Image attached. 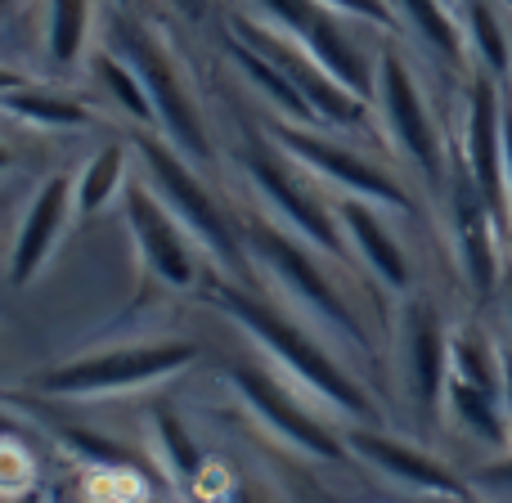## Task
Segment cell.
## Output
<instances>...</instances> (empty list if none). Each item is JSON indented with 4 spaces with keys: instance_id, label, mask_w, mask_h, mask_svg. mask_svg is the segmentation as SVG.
<instances>
[{
    "instance_id": "21",
    "label": "cell",
    "mask_w": 512,
    "mask_h": 503,
    "mask_svg": "<svg viewBox=\"0 0 512 503\" xmlns=\"http://www.w3.org/2000/svg\"><path fill=\"white\" fill-rule=\"evenodd\" d=\"M95 0H45V54L54 68H77L90 54Z\"/></svg>"
},
{
    "instance_id": "25",
    "label": "cell",
    "mask_w": 512,
    "mask_h": 503,
    "mask_svg": "<svg viewBox=\"0 0 512 503\" xmlns=\"http://www.w3.org/2000/svg\"><path fill=\"white\" fill-rule=\"evenodd\" d=\"M450 378L504 396V351L477 328H459L450 333Z\"/></svg>"
},
{
    "instance_id": "13",
    "label": "cell",
    "mask_w": 512,
    "mask_h": 503,
    "mask_svg": "<svg viewBox=\"0 0 512 503\" xmlns=\"http://www.w3.org/2000/svg\"><path fill=\"white\" fill-rule=\"evenodd\" d=\"M400 378L423 418H436L445 409L450 387V333L441 310L427 297H409L400 315Z\"/></svg>"
},
{
    "instance_id": "26",
    "label": "cell",
    "mask_w": 512,
    "mask_h": 503,
    "mask_svg": "<svg viewBox=\"0 0 512 503\" xmlns=\"http://www.w3.org/2000/svg\"><path fill=\"white\" fill-rule=\"evenodd\" d=\"M90 68H95L99 86H104L108 95H113V104L122 108L126 117H135L140 126H153V131H158V113H153L149 90H144L140 72H135L131 63L122 59V54H113L108 45H99V50L90 54Z\"/></svg>"
},
{
    "instance_id": "9",
    "label": "cell",
    "mask_w": 512,
    "mask_h": 503,
    "mask_svg": "<svg viewBox=\"0 0 512 503\" xmlns=\"http://www.w3.org/2000/svg\"><path fill=\"white\" fill-rule=\"evenodd\" d=\"M248 14L265 18L270 27H279L283 36L310 50L346 90H355L360 99L373 104V77H378V54H369L355 41L351 23L355 18L328 9L324 0H252Z\"/></svg>"
},
{
    "instance_id": "29",
    "label": "cell",
    "mask_w": 512,
    "mask_h": 503,
    "mask_svg": "<svg viewBox=\"0 0 512 503\" xmlns=\"http://www.w3.org/2000/svg\"><path fill=\"white\" fill-rule=\"evenodd\" d=\"M328 9L337 14L355 18V23H369V27H382V32H400V14L391 0H324Z\"/></svg>"
},
{
    "instance_id": "17",
    "label": "cell",
    "mask_w": 512,
    "mask_h": 503,
    "mask_svg": "<svg viewBox=\"0 0 512 503\" xmlns=\"http://www.w3.org/2000/svg\"><path fill=\"white\" fill-rule=\"evenodd\" d=\"M337 225L346 234V248L364 261V270L391 292H414V265H409L400 239L391 225L382 221V207L364 203V198H337L333 203Z\"/></svg>"
},
{
    "instance_id": "24",
    "label": "cell",
    "mask_w": 512,
    "mask_h": 503,
    "mask_svg": "<svg viewBox=\"0 0 512 503\" xmlns=\"http://www.w3.org/2000/svg\"><path fill=\"white\" fill-rule=\"evenodd\" d=\"M445 409H450V414L459 418V423L468 427L472 436H481V441H495V445H508L512 418H508L504 396H495V391H481V387H468V382L450 378V387H445Z\"/></svg>"
},
{
    "instance_id": "7",
    "label": "cell",
    "mask_w": 512,
    "mask_h": 503,
    "mask_svg": "<svg viewBox=\"0 0 512 503\" xmlns=\"http://www.w3.org/2000/svg\"><path fill=\"white\" fill-rule=\"evenodd\" d=\"M261 131L270 135V140L279 144V149L288 153L310 180L333 185L342 198H364V203L382 207V212H405V216L418 207L414 194H409L391 171H382L378 162H369L360 149H351V144L324 135L319 126H301V122H288V117H270Z\"/></svg>"
},
{
    "instance_id": "30",
    "label": "cell",
    "mask_w": 512,
    "mask_h": 503,
    "mask_svg": "<svg viewBox=\"0 0 512 503\" xmlns=\"http://www.w3.org/2000/svg\"><path fill=\"white\" fill-rule=\"evenodd\" d=\"M59 436H63V441H68L77 454H86V459H95V463H122V450H117V445H108L104 436L77 432V427H59Z\"/></svg>"
},
{
    "instance_id": "32",
    "label": "cell",
    "mask_w": 512,
    "mask_h": 503,
    "mask_svg": "<svg viewBox=\"0 0 512 503\" xmlns=\"http://www.w3.org/2000/svg\"><path fill=\"white\" fill-rule=\"evenodd\" d=\"M23 86H32V77H23L18 68H5V63H0V95H9V90H23Z\"/></svg>"
},
{
    "instance_id": "23",
    "label": "cell",
    "mask_w": 512,
    "mask_h": 503,
    "mask_svg": "<svg viewBox=\"0 0 512 503\" xmlns=\"http://www.w3.org/2000/svg\"><path fill=\"white\" fill-rule=\"evenodd\" d=\"M463 32H468V50L477 68L495 81H512V36L490 9V0H468L463 9Z\"/></svg>"
},
{
    "instance_id": "12",
    "label": "cell",
    "mask_w": 512,
    "mask_h": 503,
    "mask_svg": "<svg viewBox=\"0 0 512 503\" xmlns=\"http://www.w3.org/2000/svg\"><path fill=\"white\" fill-rule=\"evenodd\" d=\"M490 212L508 234V171H504V81L477 72L463 104V149L454 153Z\"/></svg>"
},
{
    "instance_id": "28",
    "label": "cell",
    "mask_w": 512,
    "mask_h": 503,
    "mask_svg": "<svg viewBox=\"0 0 512 503\" xmlns=\"http://www.w3.org/2000/svg\"><path fill=\"white\" fill-rule=\"evenodd\" d=\"M32 472H36V463L23 450V441L5 436L0 441V499H23L32 490Z\"/></svg>"
},
{
    "instance_id": "14",
    "label": "cell",
    "mask_w": 512,
    "mask_h": 503,
    "mask_svg": "<svg viewBox=\"0 0 512 503\" xmlns=\"http://www.w3.org/2000/svg\"><path fill=\"white\" fill-rule=\"evenodd\" d=\"M225 382L239 391V400L252 409L256 418H261L265 427H270L274 436H283V441L297 445V450L310 454V459L346 463V454H351V450H346L342 436L328 432V427L319 423V418L310 414L301 400H292V391H283L279 382L270 378V373L243 369V364H230V369H225Z\"/></svg>"
},
{
    "instance_id": "8",
    "label": "cell",
    "mask_w": 512,
    "mask_h": 503,
    "mask_svg": "<svg viewBox=\"0 0 512 503\" xmlns=\"http://www.w3.org/2000/svg\"><path fill=\"white\" fill-rule=\"evenodd\" d=\"M225 23H230V36H239L243 45L261 50L265 59L301 90V99L310 104V113H315L319 126H328V131H364V126H369V117H373L369 99L346 90L342 81H337L310 50H301L292 36H283L279 27H270L256 14H230Z\"/></svg>"
},
{
    "instance_id": "20",
    "label": "cell",
    "mask_w": 512,
    "mask_h": 503,
    "mask_svg": "<svg viewBox=\"0 0 512 503\" xmlns=\"http://www.w3.org/2000/svg\"><path fill=\"white\" fill-rule=\"evenodd\" d=\"M126 185H131V153L122 144H104L77 171V216L86 221V216L108 212L113 203H122Z\"/></svg>"
},
{
    "instance_id": "31",
    "label": "cell",
    "mask_w": 512,
    "mask_h": 503,
    "mask_svg": "<svg viewBox=\"0 0 512 503\" xmlns=\"http://www.w3.org/2000/svg\"><path fill=\"white\" fill-rule=\"evenodd\" d=\"M171 9H176L180 18H185V23H203L207 14H212V5L216 0H167Z\"/></svg>"
},
{
    "instance_id": "11",
    "label": "cell",
    "mask_w": 512,
    "mask_h": 503,
    "mask_svg": "<svg viewBox=\"0 0 512 503\" xmlns=\"http://www.w3.org/2000/svg\"><path fill=\"white\" fill-rule=\"evenodd\" d=\"M122 216H126V230H131L135 256H140V265L158 283H167V288H194V283L203 279L198 261H194V239H189V230L171 216V207L162 203L158 189L144 176H131V185H126Z\"/></svg>"
},
{
    "instance_id": "16",
    "label": "cell",
    "mask_w": 512,
    "mask_h": 503,
    "mask_svg": "<svg viewBox=\"0 0 512 503\" xmlns=\"http://www.w3.org/2000/svg\"><path fill=\"white\" fill-rule=\"evenodd\" d=\"M346 450H351L360 463H369L373 472H382L387 481H396V486L414 490V495L450 499V503H463V499H468V481H463L454 468H445L441 459H432V454L414 450V445L396 441V436L373 432L369 423H364V427H351V432H346Z\"/></svg>"
},
{
    "instance_id": "2",
    "label": "cell",
    "mask_w": 512,
    "mask_h": 503,
    "mask_svg": "<svg viewBox=\"0 0 512 503\" xmlns=\"http://www.w3.org/2000/svg\"><path fill=\"white\" fill-rule=\"evenodd\" d=\"M104 45L113 54H122L135 72H140L144 90L153 99V113H158V135L167 144H176L189 162H212L216 144L212 131H207V113L194 95V81H189L185 63L176 59L162 32L153 23H144L140 14L113 5L104 14Z\"/></svg>"
},
{
    "instance_id": "36",
    "label": "cell",
    "mask_w": 512,
    "mask_h": 503,
    "mask_svg": "<svg viewBox=\"0 0 512 503\" xmlns=\"http://www.w3.org/2000/svg\"><path fill=\"white\" fill-rule=\"evenodd\" d=\"M18 5V0H0V14H9V9H14Z\"/></svg>"
},
{
    "instance_id": "33",
    "label": "cell",
    "mask_w": 512,
    "mask_h": 503,
    "mask_svg": "<svg viewBox=\"0 0 512 503\" xmlns=\"http://www.w3.org/2000/svg\"><path fill=\"white\" fill-rule=\"evenodd\" d=\"M23 418H14V414H5V409H0V441H5V436H14V441H23Z\"/></svg>"
},
{
    "instance_id": "3",
    "label": "cell",
    "mask_w": 512,
    "mask_h": 503,
    "mask_svg": "<svg viewBox=\"0 0 512 503\" xmlns=\"http://www.w3.org/2000/svg\"><path fill=\"white\" fill-rule=\"evenodd\" d=\"M243 243H248L252 261L288 292V301L310 319L315 328H324V337L342 342L355 355H373V337L360 324V315L351 310V301L337 292V283L328 279V270L315 261V248L306 239H297L292 230H283L274 216H252L243 225Z\"/></svg>"
},
{
    "instance_id": "19",
    "label": "cell",
    "mask_w": 512,
    "mask_h": 503,
    "mask_svg": "<svg viewBox=\"0 0 512 503\" xmlns=\"http://www.w3.org/2000/svg\"><path fill=\"white\" fill-rule=\"evenodd\" d=\"M225 54H230L234 68H239L243 77H248L252 86L265 95V104L274 108V117H288V122H301V126H319V122H315V113H310V104L301 99V90L292 86V81L283 77V72L274 68V63L265 59L261 50L243 45L239 36H225Z\"/></svg>"
},
{
    "instance_id": "35",
    "label": "cell",
    "mask_w": 512,
    "mask_h": 503,
    "mask_svg": "<svg viewBox=\"0 0 512 503\" xmlns=\"http://www.w3.org/2000/svg\"><path fill=\"white\" fill-rule=\"evenodd\" d=\"M14 162H18V153H14V149H9V144H5V140H0V180H5V176H9V171H14Z\"/></svg>"
},
{
    "instance_id": "4",
    "label": "cell",
    "mask_w": 512,
    "mask_h": 503,
    "mask_svg": "<svg viewBox=\"0 0 512 503\" xmlns=\"http://www.w3.org/2000/svg\"><path fill=\"white\" fill-rule=\"evenodd\" d=\"M239 167L248 176V185L256 189V198L265 203V212L292 230L297 239H306L315 252L324 256H351L346 248V234L337 225V212L315 194L310 176L261 131V126H248L239 144Z\"/></svg>"
},
{
    "instance_id": "15",
    "label": "cell",
    "mask_w": 512,
    "mask_h": 503,
    "mask_svg": "<svg viewBox=\"0 0 512 503\" xmlns=\"http://www.w3.org/2000/svg\"><path fill=\"white\" fill-rule=\"evenodd\" d=\"M72 221H77V176H63V171L45 176L18 212L14 239H9V283L14 288H27L50 265Z\"/></svg>"
},
{
    "instance_id": "5",
    "label": "cell",
    "mask_w": 512,
    "mask_h": 503,
    "mask_svg": "<svg viewBox=\"0 0 512 503\" xmlns=\"http://www.w3.org/2000/svg\"><path fill=\"white\" fill-rule=\"evenodd\" d=\"M140 176L158 189V198L171 207L180 225L189 230V239L198 243L207 256H216L221 270H239L243 265V230L221 212V203L212 198V189L203 185L198 167L176 149L167 144L162 135H144L140 140Z\"/></svg>"
},
{
    "instance_id": "27",
    "label": "cell",
    "mask_w": 512,
    "mask_h": 503,
    "mask_svg": "<svg viewBox=\"0 0 512 503\" xmlns=\"http://www.w3.org/2000/svg\"><path fill=\"white\" fill-rule=\"evenodd\" d=\"M158 441H162V450H167L171 472H176L185 486H198V477H203V454H198V445L189 441L185 427L171 414H158Z\"/></svg>"
},
{
    "instance_id": "22",
    "label": "cell",
    "mask_w": 512,
    "mask_h": 503,
    "mask_svg": "<svg viewBox=\"0 0 512 503\" xmlns=\"http://www.w3.org/2000/svg\"><path fill=\"white\" fill-rule=\"evenodd\" d=\"M0 113L18 117V122H27V126H45V131H86V126H95V113H90L86 104L63 99L41 86H23V90L0 95Z\"/></svg>"
},
{
    "instance_id": "1",
    "label": "cell",
    "mask_w": 512,
    "mask_h": 503,
    "mask_svg": "<svg viewBox=\"0 0 512 503\" xmlns=\"http://www.w3.org/2000/svg\"><path fill=\"white\" fill-rule=\"evenodd\" d=\"M203 297L212 301L221 315H230L270 360H279L283 369L301 382V387L315 391V400H324L328 409L355 418V423H378V409H373L369 391L333 360V351H328L315 333H306V328L292 324L288 315L265 306L261 297H248L243 288H230V283H207Z\"/></svg>"
},
{
    "instance_id": "10",
    "label": "cell",
    "mask_w": 512,
    "mask_h": 503,
    "mask_svg": "<svg viewBox=\"0 0 512 503\" xmlns=\"http://www.w3.org/2000/svg\"><path fill=\"white\" fill-rule=\"evenodd\" d=\"M373 113H378L382 131L391 135L400 153L423 171L432 185L450 180V153L436 131V117L427 108V95L418 90L414 68L405 63L400 50H378V77H373Z\"/></svg>"
},
{
    "instance_id": "18",
    "label": "cell",
    "mask_w": 512,
    "mask_h": 503,
    "mask_svg": "<svg viewBox=\"0 0 512 503\" xmlns=\"http://www.w3.org/2000/svg\"><path fill=\"white\" fill-rule=\"evenodd\" d=\"M391 5H396L400 23H405L436 59H445L450 68H463V63L472 59L468 32H463V23L454 18L450 0H391Z\"/></svg>"
},
{
    "instance_id": "34",
    "label": "cell",
    "mask_w": 512,
    "mask_h": 503,
    "mask_svg": "<svg viewBox=\"0 0 512 503\" xmlns=\"http://www.w3.org/2000/svg\"><path fill=\"white\" fill-rule=\"evenodd\" d=\"M499 292H504V310H508V324H512V261L504 265V283H499Z\"/></svg>"
},
{
    "instance_id": "6",
    "label": "cell",
    "mask_w": 512,
    "mask_h": 503,
    "mask_svg": "<svg viewBox=\"0 0 512 503\" xmlns=\"http://www.w3.org/2000/svg\"><path fill=\"white\" fill-rule=\"evenodd\" d=\"M198 360V342L171 337V342H140V346H108L95 355H77L68 364H54L36 378V391L45 396H122V391L153 387L162 378H176Z\"/></svg>"
}]
</instances>
